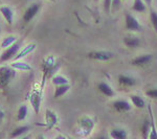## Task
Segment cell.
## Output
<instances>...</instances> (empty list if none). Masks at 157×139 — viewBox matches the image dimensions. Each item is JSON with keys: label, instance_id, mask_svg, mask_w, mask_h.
<instances>
[{"label": "cell", "instance_id": "obj_1", "mask_svg": "<svg viewBox=\"0 0 157 139\" xmlns=\"http://www.w3.org/2000/svg\"><path fill=\"white\" fill-rule=\"evenodd\" d=\"M60 63L57 62L55 57L48 55L46 57L42 62V71H43V79H42V87L44 85L45 81L49 77H54L55 73L59 70Z\"/></svg>", "mask_w": 157, "mask_h": 139}, {"label": "cell", "instance_id": "obj_2", "mask_svg": "<svg viewBox=\"0 0 157 139\" xmlns=\"http://www.w3.org/2000/svg\"><path fill=\"white\" fill-rule=\"evenodd\" d=\"M15 77H16V69H14L12 66L0 67V88L1 89L6 88Z\"/></svg>", "mask_w": 157, "mask_h": 139}, {"label": "cell", "instance_id": "obj_3", "mask_svg": "<svg viewBox=\"0 0 157 139\" xmlns=\"http://www.w3.org/2000/svg\"><path fill=\"white\" fill-rule=\"evenodd\" d=\"M20 46H21V44H20L19 42H15L13 45L6 48V50L0 55V64L3 62H6V61H9L11 59H14L15 55L19 52V49L21 48Z\"/></svg>", "mask_w": 157, "mask_h": 139}, {"label": "cell", "instance_id": "obj_4", "mask_svg": "<svg viewBox=\"0 0 157 139\" xmlns=\"http://www.w3.org/2000/svg\"><path fill=\"white\" fill-rule=\"evenodd\" d=\"M29 102L32 103V107L34 109L35 113L38 114L40 112V108H41V103H42V92L41 91L35 90L29 95Z\"/></svg>", "mask_w": 157, "mask_h": 139}, {"label": "cell", "instance_id": "obj_5", "mask_svg": "<svg viewBox=\"0 0 157 139\" xmlns=\"http://www.w3.org/2000/svg\"><path fill=\"white\" fill-rule=\"evenodd\" d=\"M125 22L126 29L131 30V32H140L141 30V26L138 23L137 19L135 17H133L131 14H129V13L125 14Z\"/></svg>", "mask_w": 157, "mask_h": 139}, {"label": "cell", "instance_id": "obj_6", "mask_svg": "<svg viewBox=\"0 0 157 139\" xmlns=\"http://www.w3.org/2000/svg\"><path fill=\"white\" fill-rule=\"evenodd\" d=\"M40 9H41V4H39V3H33L32 6H29L27 7L26 11H25L23 14V21L25 23H27V22H29L32 19H34L35 16L38 14V12L40 11Z\"/></svg>", "mask_w": 157, "mask_h": 139}, {"label": "cell", "instance_id": "obj_7", "mask_svg": "<svg viewBox=\"0 0 157 139\" xmlns=\"http://www.w3.org/2000/svg\"><path fill=\"white\" fill-rule=\"evenodd\" d=\"M58 116L52 110H46L45 112V127L47 129H54L58 125Z\"/></svg>", "mask_w": 157, "mask_h": 139}, {"label": "cell", "instance_id": "obj_8", "mask_svg": "<svg viewBox=\"0 0 157 139\" xmlns=\"http://www.w3.org/2000/svg\"><path fill=\"white\" fill-rule=\"evenodd\" d=\"M88 58L97 61H109L113 58V54L110 51H91L88 54Z\"/></svg>", "mask_w": 157, "mask_h": 139}, {"label": "cell", "instance_id": "obj_9", "mask_svg": "<svg viewBox=\"0 0 157 139\" xmlns=\"http://www.w3.org/2000/svg\"><path fill=\"white\" fill-rule=\"evenodd\" d=\"M93 127H94V123L89 117H83L80 121V129L84 135H88L92 131Z\"/></svg>", "mask_w": 157, "mask_h": 139}, {"label": "cell", "instance_id": "obj_10", "mask_svg": "<svg viewBox=\"0 0 157 139\" xmlns=\"http://www.w3.org/2000/svg\"><path fill=\"white\" fill-rule=\"evenodd\" d=\"M152 54H141V55H138L136 57L135 59H133L131 61V64L133 66H137V67H140V66H145V65L149 64V63L152 61Z\"/></svg>", "mask_w": 157, "mask_h": 139}, {"label": "cell", "instance_id": "obj_11", "mask_svg": "<svg viewBox=\"0 0 157 139\" xmlns=\"http://www.w3.org/2000/svg\"><path fill=\"white\" fill-rule=\"evenodd\" d=\"M0 14L3 16L9 25H12L14 22V12L10 6H1L0 7Z\"/></svg>", "mask_w": 157, "mask_h": 139}, {"label": "cell", "instance_id": "obj_12", "mask_svg": "<svg viewBox=\"0 0 157 139\" xmlns=\"http://www.w3.org/2000/svg\"><path fill=\"white\" fill-rule=\"evenodd\" d=\"M112 106L117 112H127V111H130L131 108H132L130 103H128L127 100H115L112 103Z\"/></svg>", "mask_w": 157, "mask_h": 139}, {"label": "cell", "instance_id": "obj_13", "mask_svg": "<svg viewBox=\"0 0 157 139\" xmlns=\"http://www.w3.org/2000/svg\"><path fill=\"white\" fill-rule=\"evenodd\" d=\"M36 47H37L36 43H32V44H29L27 46H25L24 48L21 50V51H19L18 54L15 55L14 60H15V61H18V60H20V59H22V58L26 57L27 54H29L30 52L34 51V50L36 49Z\"/></svg>", "mask_w": 157, "mask_h": 139}, {"label": "cell", "instance_id": "obj_14", "mask_svg": "<svg viewBox=\"0 0 157 139\" xmlns=\"http://www.w3.org/2000/svg\"><path fill=\"white\" fill-rule=\"evenodd\" d=\"M124 44L128 47V48H136L140 45V40L137 37L133 36H127L124 38Z\"/></svg>", "mask_w": 157, "mask_h": 139}, {"label": "cell", "instance_id": "obj_15", "mask_svg": "<svg viewBox=\"0 0 157 139\" xmlns=\"http://www.w3.org/2000/svg\"><path fill=\"white\" fill-rule=\"evenodd\" d=\"M117 81L121 86H126V87H132V86L136 85L135 79H133V77H128V75H125V74L118 75Z\"/></svg>", "mask_w": 157, "mask_h": 139}, {"label": "cell", "instance_id": "obj_16", "mask_svg": "<svg viewBox=\"0 0 157 139\" xmlns=\"http://www.w3.org/2000/svg\"><path fill=\"white\" fill-rule=\"evenodd\" d=\"M11 66L16 70H21V71H32L33 68L29 64L25 62H20V61H14L11 64Z\"/></svg>", "mask_w": 157, "mask_h": 139}, {"label": "cell", "instance_id": "obj_17", "mask_svg": "<svg viewBox=\"0 0 157 139\" xmlns=\"http://www.w3.org/2000/svg\"><path fill=\"white\" fill-rule=\"evenodd\" d=\"M98 90H100L104 95H106V96H108V97H112L115 95L114 91H113V89L107 84V83H100V84H98Z\"/></svg>", "mask_w": 157, "mask_h": 139}, {"label": "cell", "instance_id": "obj_18", "mask_svg": "<svg viewBox=\"0 0 157 139\" xmlns=\"http://www.w3.org/2000/svg\"><path fill=\"white\" fill-rule=\"evenodd\" d=\"M70 89V86L68 84L65 85H59V86H56V89H55V93H54V97L55 98H59L61 96L67 93L68 91Z\"/></svg>", "mask_w": 157, "mask_h": 139}, {"label": "cell", "instance_id": "obj_19", "mask_svg": "<svg viewBox=\"0 0 157 139\" xmlns=\"http://www.w3.org/2000/svg\"><path fill=\"white\" fill-rule=\"evenodd\" d=\"M29 130H30L29 126H21V127H18V128L14 129V130L12 131V133H11V135H10V137H11V138L19 137V136H22L23 134L27 133Z\"/></svg>", "mask_w": 157, "mask_h": 139}, {"label": "cell", "instance_id": "obj_20", "mask_svg": "<svg viewBox=\"0 0 157 139\" xmlns=\"http://www.w3.org/2000/svg\"><path fill=\"white\" fill-rule=\"evenodd\" d=\"M127 135V131L124 129H113L110 132V136L114 139H125Z\"/></svg>", "mask_w": 157, "mask_h": 139}, {"label": "cell", "instance_id": "obj_21", "mask_svg": "<svg viewBox=\"0 0 157 139\" xmlns=\"http://www.w3.org/2000/svg\"><path fill=\"white\" fill-rule=\"evenodd\" d=\"M140 131H141V135H143V137L148 138L149 134H150V132H151V120L145 119V121L143 122V125H141Z\"/></svg>", "mask_w": 157, "mask_h": 139}, {"label": "cell", "instance_id": "obj_22", "mask_svg": "<svg viewBox=\"0 0 157 139\" xmlns=\"http://www.w3.org/2000/svg\"><path fill=\"white\" fill-rule=\"evenodd\" d=\"M130 100H131V102H132L133 105L135 106L136 108H139V109H143L146 105L145 100H144L140 96H138V95L132 94L130 96Z\"/></svg>", "mask_w": 157, "mask_h": 139}, {"label": "cell", "instance_id": "obj_23", "mask_svg": "<svg viewBox=\"0 0 157 139\" xmlns=\"http://www.w3.org/2000/svg\"><path fill=\"white\" fill-rule=\"evenodd\" d=\"M15 42H17V37L15 36H7L6 38H3V40H2L1 44H0V47H2V48H7V47H10L11 45L14 44Z\"/></svg>", "mask_w": 157, "mask_h": 139}, {"label": "cell", "instance_id": "obj_24", "mask_svg": "<svg viewBox=\"0 0 157 139\" xmlns=\"http://www.w3.org/2000/svg\"><path fill=\"white\" fill-rule=\"evenodd\" d=\"M132 9L137 13H144V12H146L147 6L143 0H134Z\"/></svg>", "mask_w": 157, "mask_h": 139}, {"label": "cell", "instance_id": "obj_25", "mask_svg": "<svg viewBox=\"0 0 157 139\" xmlns=\"http://www.w3.org/2000/svg\"><path fill=\"white\" fill-rule=\"evenodd\" d=\"M27 112H29V109L25 105H21L18 109V112H17V120L18 121H22L26 118L27 116Z\"/></svg>", "mask_w": 157, "mask_h": 139}, {"label": "cell", "instance_id": "obj_26", "mask_svg": "<svg viewBox=\"0 0 157 139\" xmlns=\"http://www.w3.org/2000/svg\"><path fill=\"white\" fill-rule=\"evenodd\" d=\"M52 84L55 86H59V85H65V84H68L69 81H68L66 77H63V75H58V74H55L52 77Z\"/></svg>", "mask_w": 157, "mask_h": 139}, {"label": "cell", "instance_id": "obj_27", "mask_svg": "<svg viewBox=\"0 0 157 139\" xmlns=\"http://www.w3.org/2000/svg\"><path fill=\"white\" fill-rule=\"evenodd\" d=\"M149 111H150V117H151V132L149 134V137L148 138H157V131L155 128V122H154V117L153 114H152V110L151 107L149 106Z\"/></svg>", "mask_w": 157, "mask_h": 139}, {"label": "cell", "instance_id": "obj_28", "mask_svg": "<svg viewBox=\"0 0 157 139\" xmlns=\"http://www.w3.org/2000/svg\"><path fill=\"white\" fill-rule=\"evenodd\" d=\"M150 20H151V23H152V25H153L154 29H155L156 32H157V13L155 11H151Z\"/></svg>", "mask_w": 157, "mask_h": 139}, {"label": "cell", "instance_id": "obj_29", "mask_svg": "<svg viewBox=\"0 0 157 139\" xmlns=\"http://www.w3.org/2000/svg\"><path fill=\"white\" fill-rule=\"evenodd\" d=\"M146 95L153 100H157V88H153V89H149L146 91Z\"/></svg>", "mask_w": 157, "mask_h": 139}, {"label": "cell", "instance_id": "obj_30", "mask_svg": "<svg viewBox=\"0 0 157 139\" xmlns=\"http://www.w3.org/2000/svg\"><path fill=\"white\" fill-rule=\"evenodd\" d=\"M111 4H112V0H104V6H105V11L107 13L110 12Z\"/></svg>", "mask_w": 157, "mask_h": 139}, {"label": "cell", "instance_id": "obj_31", "mask_svg": "<svg viewBox=\"0 0 157 139\" xmlns=\"http://www.w3.org/2000/svg\"><path fill=\"white\" fill-rule=\"evenodd\" d=\"M120 4V0H112V4L111 6H117Z\"/></svg>", "mask_w": 157, "mask_h": 139}, {"label": "cell", "instance_id": "obj_32", "mask_svg": "<svg viewBox=\"0 0 157 139\" xmlns=\"http://www.w3.org/2000/svg\"><path fill=\"white\" fill-rule=\"evenodd\" d=\"M3 116H4V113H3V112H2V111H1V110H0V120H1V119H2V118H3Z\"/></svg>", "mask_w": 157, "mask_h": 139}, {"label": "cell", "instance_id": "obj_33", "mask_svg": "<svg viewBox=\"0 0 157 139\" xmlns=\"http://www.w3.org/2000/svg\"><path fill=\"white\" fill-rule=\"evenodd\" d=\"M145 1H146V3H147V4H151L152 0H145Z\"/></svg>", "mask_w": 157, "mask_h": 139}, {"label": "cell", "instance_id": "obj_34", "mask_svg": "<svg viewBox=\"0 0 157 139\" xmlns=\"http://www.w3.org/2000/svg\"><path fill=\"white\" fill-rule=\"evenodd\" d=\"M50 1H52V2H55V1H56V0H50Z\"/></svg>", "mask_w": 157, "mask_h": 139}, {"label": "cell", "instance_id": "obj_35", "mask_svg": "<svg viewBox=\"0 0 157 139\" xmlns=\"http://www.w3.org/2000/svg\"><path fill=\"white\" fill-rule=\"evenodd\" d=\"M124 1H125V0H124Z\"/></svg>", "mask_w": 157, "mask_h": 139}, {"label": "cell", "instance_id": "obj_36", "mask_svg": "<svg viewBox=\"0 0 157 139\" xmlns=\"http://www.w3.org/2000/svg\"><path fill=\"white\" fill-rule=\"evenodd\" d=\"M97 1H98V0H97Z\"/></svg>", "mask_w": 157, "mask_h": 139}]
</instances>
